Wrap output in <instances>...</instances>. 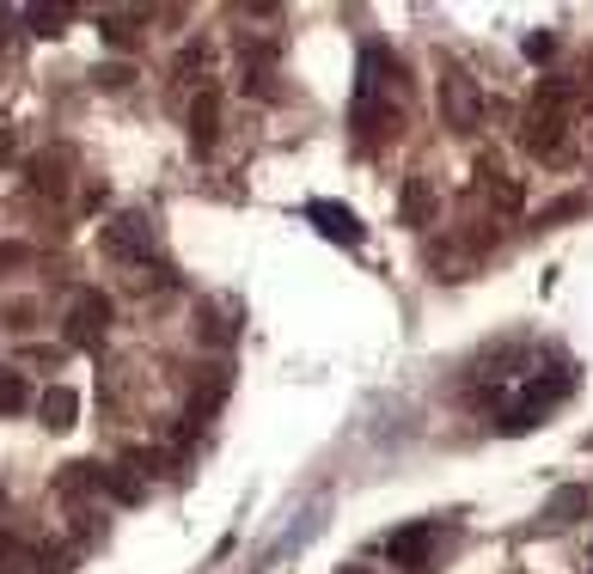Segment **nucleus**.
Instances as JSON below:
<instances>
[{"label": "nucleus", "instance_id": "nucleus-5", "mask_svg": "<svg viewBox=\"0 0 593 574\" xmlns=\"http://www.w3.org/2000/svg\"><path fill=\"white\" fill-rule=\"evenodd\" d=\"M306 221H313L330 245H361V238H368V226H361L356 209H343V202H325V196L306 202Z\"/></svg>", "mask_w": 593, "mask_h": 574}, {"label": "nucleus", "instance_id": "nucleus-20", "mask_svg": "<svg viewBox=\"0 0 593 574\" xmlns=\"http://www.w3.org/2000/svg\"><path fill=\"white\" fill-rule=\"evenodd\" d=\"M25 19H31V25H38V38H55V31H62V19H67V13H62V7H31Z\"/></svg>", "mask_w": 593, "mask_h": 574}, {"label": "nucleus", "instance_id": "nucleus-4", "mask_svg": "<svg viewBox=\"0 0 593 574\" xmlns=\"http://www.w3.org/2000/svg\"><path fill=\"white\" fill-rule=\"evenodd\" d=\"M98 245L117 263H147L153 257V226H147V214H117V221L98 233Z\"/></svg>", "mask_w": 593, "mask_h": 574}, {"label": "nucleus", "instance_id": "nucleus-12", "mask_svg": "<svg viewBox=\"0 0 593 574\" xmlns=\"http://www.w3.org/2000/svg\"><path fill=\"white\" fill-rule=\"evenodd\" d=\"M581 513H587V489H575V483L557 489V496L544 501V520L551 525H569V520H581Z\"/></svg>", "mask_w": 593, "mask_h": 574}, {"label": "nucleus", "instance_id": "nucleus-22", "mask_svg": "<svg viewBox=\"0 0 593 574\" xmlns=\"http://www.w3.org/2000/svg\"><path fill=\"white\" fill-rule=\"evenodd\" d=\"M197 67H209V43H184L178 55V74H197Z\"/></svg>", "mask_w": 593, "mask_h": 574}, {"label": "nucleus", "instance_id": "nucleus-9", "mask_svg": "<svg viewBox=\"0 0 593 574\" xmlns=\"http://www.w3.org/2000/svg\"><path fill=\"white\" fill-rule=\"evenodd\" d=\"M214 135H221V98H214V92H202L197 105H190V147H197V153H209Z\"/></svg>", "mask_w": 593, "mask_h": 574}, {"label": "nucleus", "instance_id": "nucleus-26", "mask_svg": "<svg viewBox=\"0 0 593 574\" xmlns=\"http://www.w3.org/2000/svg\"><path fill=\"white\" fill-rule=\"evenodd\" d=\"M343 574H373V568H343Z\"/></svg>", "mask_w": 593, "mask_h": 574}, {"label": "nucleus", "instance_id": "nucleus-16", "mask_svg": "<svg viewBox=\"0 0 593 574\" xmlns=\"http://www.w3.org/2000/svg\"><path fill=\"white\" fill-rule=\"evenodd\" d=\"M147 13H105L98 19V31H105V43H117V50H135V25H141Z\"/></svg>", "mask_w": 593, "mask_h": 574}, {"label": "nucleus", "instance_id": "nucleus-13", "mask_svg": "<svg viewBox=\"0 0 593 574\" xmlns=\"http://www.w3.org/2000/svg\"><path fill=\"white\" fill-rule=\"evenodd\" d=\"M197 337L202 342H233V312H226V306H202V312H197Z\"/></svg>", "mask_w": 593, "mask_h": 574}, {"label": "nucleus", "instance_id": "nucleus-7", "mask_svg": "<svg viewBox=\"0 0 593 574\" xmlns=\"http://www.w3.org/2000/svg\"><path fill=\"white\" fill-rule=\"evenodd\" d=\"M428 550H435V525H404V532L385 538V556L410 574H428Z\"/></svg>", "mask_w": 593, "mask_h": 574}, {"label": "nucleus", "instance_id": "nucleus-18", "mask_svg": "<svg viewBox=\"0 0 593 574\" xmlns=\"http://www.w3.org/2000/svg\"><path fill=\"white\" fill-rule=\"evenodd\" d=\"M93 79H98V92H129L135 86V67L129 62H105Z\"/></svg>", "mask_w": 593, "mask_h": 574}, {"label": "nucleus", "instance_id": "nucleus-24", "mask_svg": "<svg viewBox=\"0 0 593 574\" xmlns=\"http://www.w3.org/2000/svg\"><path fill=\"white\" fill-rule=\"evenodd\" d=\"M527 55H532V62H551V55H557V38H551V31H532V38H527Z\"/></svg>", "mask_w": 593, "mask_h": 574}, {"label": "nucleus", "instance_id": "nucleus-2", "mask_svg": "<svg viewBox=\"0 0 593 574\" xmlns=\"http://www.w3.org/2000/svg\"><path fill=\"white\" fill-rule=\"evenodd\" d=\"M441 117L459 135H472L477 123H484V92H477V79L465 74V67H447V74H441Z\"/></svg>", "mask_w": 593, "mask_h": 574}, {"label": "nucleus", "instance_id": "nucleus-1", "mask_svg": "<svg viewBox=\"0 0 593 574\" xmlns=\"http://www.w3.org/2000/svg\"><path fill=\"white\" fill-rule=\"evenodd\" d=\"M569 392H575V373H569V366H544V373L532 379L527 392H520V404L501 416V434H527L532 422H539L544 410H557Z\"/></svg>", "mask_w": 593, "mask_h": 574}, {"label": "nucleus", "instance_id": "nucleus-19", "mask_svg": "<svg viewBox=\"0 0 593 574\" xmlns=\"http://www.w3.org/2000/svg\"><path fill=\"white\" fill-rule=\"evenodd\" d=\"M31 568H43V562L25 544H0V574H31Z\"/></svg>", "mask_w": 593, "mask_h": 574}, {"label": "nucleus", "instance_id": "nucleus-8", "mask_svg": "<svg viewBox=\"0 0 593 574\" xmlns=\"http://www.w3.org/2000/svg\"><path fill=\"white\" fill-rule=\"evenodd\" d=\"M441 214V196H435V178H404V196H398V221L404 226H435Z\"/></svg>", "mask_w": 593, "mask_h": 574}, {"label": "nucleus", "instance_id": "nucleus-17", "mask_svg": "<svg viewBox=\"0 0 593 574\" xmlns=\"http://www.w3.org/2000/svg\"><path fill=\"white\" fill-rule=\"evenodd\" d=\"M105 496L123 501V508H135V501H141V477H129V470H105Z\"/></svg>", "mask_w": 593, "mask_h": 574}, {"label": "nucleus", "instance_id": "nucleus-21", "mask_svg": "<svg viewBox=\"0 0 593 574\" xmlns=\"http://www.w3.org/2000/svg\"><path fill=\"white\" fill-rule=\"evenodd\" d=\"M575 214H587V196H563L544 209V221H575Z\"/></svg>", "mask_w": 593, "mask_h": 574}, {"label": "nucleus", "instance_id": "nucleus-27", "mask_svg": "<svg viewBox=\"0 0 593 574\" xmlns=\"http://www.w3.org/2000/svg\"><path fill=\"white\" fill-rule=\"evenodd\" d=\"M0 513H7V489H0Z\"/></svg>", "mask_w": 593, "mask_h": 574}, {"label": "nucleus", "instance_id": "nucleus-11", "mask_svg": "<svg viewBox=\"0 0 593 574\" xmlns=\"http://www.w3.org/2000/svg\"><path fill=\"white\" fill-rule=\"evenodd\" d=\"M93 489H105V465H62V477H55V496L62 501H80Z\"/></svg>", "mask_w": 593, "mask_h": 574}, {"label": "nucleus", "instance_id": "nucleus-25", "mask_svg": "<svg viewBox=\"0 0 593 574\" xmlns=\"http://www.w3.org/2000/svg\"><path fill=\"white\" fill-rule=\"evenodd\" d=\"M31 251L25 245H13V238H7V245H0V269H19V263H25Z\"/></svg>", "mask_w": 593, "mask_h": 574}, {"label": "nucleus", "instance_id": "nucleus-15", "mask_svg": "<svg viewBox=\"0 0 593 574\" xmlns=\"http://www.w3.org/2000/svg\"><path fill=\"white\" fill-rule=\"evenodd\" d=\"M31 404V385L25 373H13V366H0V416H13V410Z\"/></svg>", "mask_w": 593, "mask_h": 574}, {"label": "nucleus", "instance_id": "nucleus-10", "mask_svg": "<svg viewBox=\"0 0 593 574\" xmlns=\"http://www.w3.org/2000/svg\"><path fill=\"white\" fill-rule=\"evenodd\" d=\"M38 416H43V428H74V416H80V397L67 392V385H50V392L38 397Z\"/></svg>", "mask_w": 593, "mask_h": 574}, {"label": "nucleus", "instance_id": "nucleus-23", "mask_svg": "<svg viewBox=\"0 0 593 574\" xmlns=\"http://www.w3.org/2000/svg\"><path fill=\"white\" fill-rule=\"evenodd\" d=\"M62 166H38V196H62Z\"/></svg>", "mask_w": 593, "mask_h": 574}, {"label": "nucleus", "instance_id": "nucleus-3", "mask_svg": "<svg viewBox=\"0 0 593 574\" xmlns=\"http://www.w3.org/2000/svg\"><path fill=\"white\" fill-rule=\"evenodd\" d=\"M110 330V300L98 294V287H86V294H74V306H67V342L74 349H98Z\"/></svg>", "mask_w": 593, "mask_h": 574}, {"label": "nucleus", "instance_id": "nucleus-6", "mask_svg": "<svg viewBox=\"0 0 593 574\" xmlns=\"http://www.w3.org/2000/svg\"><path fill=\"white\" fill-rule=\"evenodd\" d=\"M563 129H569L563 110H539V105H532L527 135H520V141H527V153H532V159H563V141H569Z\"/></svg>", "mask_w": 593, "mask_h": 574}, {"label": "nucleus", "instance_id": "nucleus-14", "mask_svg": "<svg viewBox=\"0 0 593 574\" xmlns=\"http://www.w3.org/2000/svg\"><path fill=\"white\" fill-rule=\"evenodd\" d=\"M477 171H484V178H489V196H496V209L520 214V183L508 178V171H496V166H489V159H484V166H477Z\"/></svg>", "mask_w": 593, "mask_h": 574}]
</instances>
